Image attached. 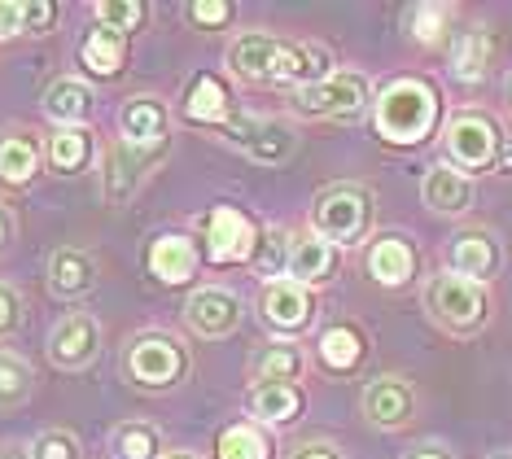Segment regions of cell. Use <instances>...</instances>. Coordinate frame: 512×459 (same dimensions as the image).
Returning a JSON list of instances; mask_svg holds the SVG:
<instances>
[{"mask_svg":"<svg viewBox=\"0 0 512 459\" xmlns=\"http://www.w3.org/2000/svg\"><path fill=\"white\" fill-rule=\"evenodd\" d=\"M364 416H368V425H377V429H403L407 420H412V411H416V394H412V385L403 381V376H377V381L364 390Z\"/></svg>","mask_w":512,"mask_h":459,"instance_id":"cell-13","label":"cell"},{"mask_svg":"<svg viewBox=\"0 0 512 459\" xmlns=\"http://www.w3.org/2000/svg\"><path fill=\"white\" fill-rule=\"evenodd\" d=\"M40 171V145L27 132L0 136V180L5 184H27Z\"/></svg>","mask_w":512,"mask_h":459,"instance_id":"cell-28","label":"cell"},{"mask_svg":"<svg viewBox=\"0 0 512 459\" xmlns=\"http://www.w3.org/2000/svg\"><path fill=\"white\" fill-rule=\"evenodd\" d=\"M49 162L62 175H79L92 162V132L88 127H57L49 136Z\"/></svg>","mask_w":512,"mask_h":459,"instance_id":"cell-29","label":"cell"},{"mask_svg":"<svg viewBox=\"0 0 512 459\" xmlns=\"http://www.w3.org/2000/svg\"><path fill=\"white\" fill-rule=\"evenodd\" d=\"M36 390V372L27 359H18L14 350H0V407H18L27 403Z\"/></svg>","mask_w":512,"mask_h":459,"instance_id":"cell-34","label":"cell"},{"mask_svg":"<svg viewBox=\"0 0 512 459\" xmlns=\"http://www.w3.org/2000/svg\"><path fill=\"white\" fill-rule=\"evenodd\" d=\"M495 263H499V250L486 232H460L456 245H451V272L464 276V280H477V285H482V280L495 272Z\"/></svg>","mask_w":512,"mask_h":459,"instance_id":"cell-26","label":"cell"},{"mask_svg":"<svg viewBox=\"0 0 512 459\" xmlns=\"http://www.w3.org/2000/svg\"><path fill=\"white\" fill-rule=\"evenodd\" d=\"M337 272V245H329L324 237H302L294 241V250H289V276H294V285H324Z\"/></svg>","mask_w":512,"mask_h":459,"instance_id":"cell-24","label":"cell"},{"mask_svg":"<svg viewBox=\"0 0 512 459\" xmlns=\"http://www.w3.org/2000/svg\"><path fill=\"white\" fill-rule=\"evenodd\" d=\"M407 459H451V451H447V446H416Z\"/></svg>","mask_w":512,"mask_h":459,"instance_id":"cell-43","label":"cell"},{"mask_svg":"<svg viewBox=\"0 0 512 459\" xmlns=\"http://www.w3.org/2000/svg\"><path fill=\"white\" fill-rule=\"evenodd\" d=\"M364 105H368V79L355 75V70L294 88V110L307 114V119H355Z\"/></svg>","mask_w":512,"mask_h":459,"instance_id":"cell-6","label":"cell"},{"mask_svg":"<svg viewBox=\"0 0 512 459\" xmlns=\"http://www.w3.org/2000/svg\"><path fill=\"white\" fill-rule=\"evenodd\" d=\"M97 285V263L75 250V245H62V250L49 254V289L57 298H84Z\"/></svg>","mask_w":512,"mask_h":459,"instance_id":"cell-18","label":"cell"},{"mask_svg":"<svg viewBox=\"0 0 512 459\" xmlns=\"http://www.w3.org/2000/svg\"><path fill=\"white\" fill-rule=\"evenodd\" d=\"M289 250H294V241H289V232H285V228L263 232L259 245H254V258H250L254 276H263L267 285H272V280L281 276V272H289Z\"/></svg>","mask_w":512,"mask_h":459,"instance_id":"cell-33","label":"cell"},{"mask_svg":"<svg viewBox=\"0 0 512 459\" xmlns=\"http://www.w3.org/2000/svg\"><path fill=\"white\" fill-rule=\"evenodd\" d=\"M368 276L377 280V285H386V289H399L412 280L416 272V250L407 245L403 237H377L368 245Z\"/></svg>","mask_w":512,"mask_h":459,"instance_id":"cell-19","label":"cell"},{"mask_svg":"<svg viewBox=\"0 0 512 459\" xmlns=\"http://www.w3.org/2000/svg\"><path fill=\"white\" fill-rule=\"evenodd\" d=\"M53 18H57V5H53V0H31V5H22V31L44 35V31L53 27Z\"/></svg>","mask_w":512,"mask_h":459,"instance_id":"cell-40","label":"cell"},{"mask_svg":"<svg viewBox=\"0 0 512 459\" xmlns=\"http://www.w3.org/2000/svg\"><path fill=\"white\" fill-rule=\"evenodd\" d=\"M421 197L438 215H464V210L473 206V184H469V175H460L456 167H429Z\"/></svg>","mask_w":512,"mask_h":459,"instance_id":"cell-22","label":"cell"},{"mask_svg":"<svg viewBox=\"0 0 512 459\" xmlns=\"http://www.w3.org/2000/svg\"><path fill=\"white\" fill-rule=\"evenodd\" d=\"M84 451H79V438L66 429H49L40 433L36 442H31V455L27 459H79Z\"/></svg>","mask_w":512,"mask_h":459,"instance_id":"cell-37","label":"cell"},{"mask_svg":"<svg viewBox=\"0 0 512 459\" xmlns=\"http://www.w3.org/2000/svg\"><path fill=\"white\" fill-rule=\"evenodd\" d=\"M289 459H342V451H337L333 442H302Z\"/></svg>","mask_w":512,"mask_h":459,"instance_id":"cell-42","label":"cell"},{"mask_svg":"<svg viewBox=\"0 0 512 459\" xmlns=\"http://www.w3.org/2000/svg\"><path fill=\"white\" fill-rule=\"evenodd\" d=\"M254 245H259V228L250 215H241L237 206H215L206 219V258L219 267L228 263H250Z\"/></svg>","mask_w":512,"mask_h":459,"instance_id":"cell-9","label":"cell"},{"mask_svg":"<svg viewBox=\"0 0 512 459\" xmlns=\"http://www.w3.org/2000/svg\"><path fill=\"white\" fill-rule=\"evenodd\" d=\"M425 306L442 328H451V333H473V328H482V320H486V289L477 285V280L447 272V276L429 280Z\"/></svg>","mask_w":512,"mask_h":459,"instance_id":"cell-5","label":"cell"},{"mask_svg":"<svg viewBox=\"0 0 512 459\" xmlns=\"http://www.w3.org/2000/svg\"><path fill=\"white\" fill-rule=\"evenodd\" d=\"M250 411L263 425H294L302 411L298 385H250Z\"/></svg>","mask_w":512,"mask_h":459,"instance_id":"cell-27","label":"cell"},{"mask_svg":"<svg viewBox=\"0 0 512 459\" xmlns=\"http://www.w3.org/2000/svg\"><path fill=\"white\" fill-rule=\"evenodd\" d=\"M316 355L324 363V372H355L359 363H364V333H359L355 324H329L316 341Z\"/></svg>","mask_w":512,"mask_h":459,"instance_id":"cell-25","label":"cell"},{"mask_svg":"<svg viewBox=\"0 0 512 459\" xmlns=\"http://www.w3.org/2000/svg\"><path fill=\"white\" fill-rule=\"evenodd\" d=\"M189 18L197 27H224L232 18V5L228 0H197V5H189Z\"/></svg>","mask_w":512,"mask_h":459,"instance_id":"cell-39","label":"cell"},{"mask_svg":"<svg viewBox=\"0 0 512 459\" xmlns=\"http://www.w3.org/2000/svg\"><path fill=\"white\" fill-rule=\"evenodd\" d=\"M123 372L141 390H171L189 372V355H184V346L176 337L145 333V337H132V346L123 355Z\"/></svg>","mask_w":512,"mask_h":459,"instance_id":"cell-4","label":"cell"},{"mask_svg":"<svg viewBox=\"0 0 512 459\" xmlns=\"http://www.w3.org/2000/svg\"><path fill=\"white\" fill-rule=\"evenodd\" d=\"M44 114L57 127H84L92 119V88L84 79H53L49 92H44Z\"/></svg>","mask_w":512,"mask_h":459,"instance_id":"cell-23","label":"cell"},{"mask_svg":"<svg viewBox=\"0 0 512 459\" xmlns=\"http://www.w3.org/2000/svg\"><path fill=\"white\" fill-rule=\"evenodd\" d=\"M215 459H272V442L254 425H228L215 442Z\"/></svg>","mask_w":512,"mask_h":459,"instance_id":"cell-32","label":"cell"},{"mask_svg":"<svg viewBox=\"0 0 512 459\" xmlns=\"http://www.w3.org/2000/svg\"><path fill=\"white\" fill-rule=\"evenodd\" d=\"M224 62L232 75L246 79V84L307 88V84H320V79L333 75L329 49H320V44H289V40H276V35H263V31H250V35H241V40H232Z\"/></svg>","mask_w":512,"mask_h":459,"instance_id":"cell-1","label":"cell"},{"mask_svg":"<svg viewBox=\"0 0 512 459\" xmlns=\"http://www.w3.org/2000/svg\"><path fill=\"white\" fill-rule=\"evenodd\" d=\"M495 459H512V455H495Z\"/></svg>","mask_w":512,"mask_h":459,"instance_id":"cell-47","label":"cell"},{"mask_svg":"<svg viewBox=\"0 0 512 459\" xmlns=\"http://www.w3.org/2000/svg\"><path fill=\"white\" fill-rule=\"evenodd\" d=\"M486 66H491V35L486 31H464L456 40V49H451V70H456V79L477 84V79L486 75Z\"/></svg>","mask_w":512,"mask_h":459,"instance_id":"cell-30","label":"cell"},{"mask_svg":"<svg viewBox=\"0 0 512 459\" xmlns=\"http://www.w3.org/2000/svg\"><path fill=\"white\" fill-rule=\"evenodd\" d=\"M241 298L228 289H197L189 302H184V320L197 337H228L241 328Z\"/></svg>","mask_w":512,"mask_h":459,"instance_id":"cell-12","label":"cell"},{"mask_svg":"<svg viewBox=\"0 0 512 459\" xmlns=\"http://www.w3.org/2000/svg\"><path fill=\"white\" fill-rule=\"evenodd\" d=\"M22 31V5L14 0H0V40H9V35Z\"/></svg>","mask_w":512,"mask_h":459,"instance_id":"cell-41","label":"cell"},{"mask_svg":"<svg viewBox=\"0 0 512 459\" xmlns=\"http://www.w3.org/2000/svg\"><path fill=\"white\" fill-rule=\"evenodd\" d=\"M162 459H197V455H189V451H167Z\"/></svg>","mask_w":512,"mask_h":459,"instance_id":"cell-45","label":"cell"},{"mask_svg":"<svg viewBox=\"0 0 512 459\" xmlns=\"http://www.w3.org/2000/svg\"><path fill=\"white\" fill-rule=\"evenodd\" d=\"M22 328V298L14 285H0V341Z\"/></svg>","mask_w":512,"mask_h":459,"instance_id":"cell-38","label":"cell"},{"mask_svg":"<svg viewBox=\"0 0 512 459\" xmlns=\"http://www.w3.org/2000/svg\"><path fill=\"white\" fill-rule=\"evenodd\" d=\"M9 237H14V219H9V210L0 206V245H9Z\"/></svg>","mask_w":512,"mask_h":459,"instance_id":"cell-44","label":"cell"},{"mask_svg":"<svg viewBox=\"0 0 512 459\" xmlns=\"http://www.w3.org/2000/svg\"><path fill=\"white\" fill-rule=\"evenodd\" d=\"M101 355V324L92 315H66V320L53 324L49 333V359L66 372L88 368L92 359Z\"/></svg>","mask_w":512,"mask_h":459,"instance_id":"cell-11","label":"cell"},{"mask_svg":"<svg viewBox=\"0 0 512 459\" xmlns=\"http://www.w3.org/2000/svg\"><path fill=\"white\" fill-rule=\"evenodd\" d=\"M219 136L228 140V145H237L246 153L250 162H259V167H276V162H285L289 153H294L298 136L294 127L281 123V119H232L228 127H219Z\"/></svg>","mask_w":512,"mask_h":459,"instance_id":"cell-7","label":"cell"},{"mask_svg":"<svg viewBox=\"0 0 512 459\" xmlns=\"http://www.w3.org/2000/svg\"><path fill=\"white\" fill-rule=\"evenodd\" d=\"M451 14H456L451 5H416V9H407V31H412V40H421V44H438Z\"/></svg>","mask_w":512,"mask_h":459,"instance_id":"cell-35","label":"cell"},{"mask_svg":"<svg viewBox=\"0 0 512 459\" xmlns=\"http://www.w3.org/2000/svg\"><path fill=\"white\" fill-rule=\"evenodd\" d=\"M197 263H202V250H197V241L184 237V232H162V237L149 245V272L171 289L189 285L197 276Z\"/></svg>","mask_w":512,"mask_h":459,"instance_id":"cell-14","label":"cell"},{"mask_svg":"<svg viewBox=\"0 0 512 459\" xmlns=\"http://www.w3.org/2000/svg\"><path fill=\"white\" fill-rule=\"evenodd\" d=\"M92 18H97V27H110V31H136L145 18V5H136V0H101V5H92Z\"/></svg>","mask_w":512,"mask_h":459,"instance_id":"cell-36","label":"cell"},{"mask_svg":"<svg viewBox=\"0 0 512 459\" xmlns=\"http://www.w3.org/2000/svg\"><path fill=\"white\" fill-rule=\"evenodd\" d=\"M259 315L276 337H294L316 320V298L302 285H294V280H272L259 293Z\"/></svg>","mask_w":512,"mask_h":459,"instance_id":"cell-10","label":"cell"},{"mask_svg":"<svg viewBox=\"0 0 512 459\" xmlns=\"http://www.w3.org/2000/svg\"><path fill=\"white\" fill-rule=\"evenodd\" d=\"M499 153V127L495 119L477 110H464L447 123V158L464 171H486Z\"/></svg>","mask_w":512,"mask_h":459,"instance_id":"cell-8","label":"cell"},{"mask_svg":"<svg viewBox=\"0 0 512 459\" xmlns=\"http://www.w3.org/2000/svg\"><path fill=\"white\" fill-rule=\"evenodd\" d=\"M311 228L329 245H359L372 228V193L364 184H333L311 206Z\"/></svg>","mask_w":512,"mask_h":459,"instance_id":"cell-3","label":"cell"},{"mask_svg":"<svg viewBox=\"0 0 512 459\" xmlns=\"http://www.w3.org/2000/svg\"><path fill=\"white\" fill-rule=\"evenodd\" d=\"M123 62H127V35L110 31V27H92L84 40H79V66H84L92 79H119Z\"/></svg>","mask_w":512,"mask_h":459,"instance_id":"cell-17","label":"cell"},{"mask_svg":"<svg viewBox=\"0 0 512 459\" xmlns=\"http://www.w3.org/2000/svg\"><path fill=\"white\" fill-rule=\"evenodd\" d=\"M184 119L189 123H202V127H228L237 114H232V101H228V88L219 84L215 75H193L189 92H184Z\"/></svg>","mask_w":512,"mask_h":459,"instance_id":"cell-16","label":"cell"},{"mask_svg":"<svg viewBox=\"0 0 512 459\" xmlns=\"http://www.w3.org/2000/svg\"><path fill=\"white\" fill-rule=\"evenodd\" d=\"M372 123L390 145H416L438 123V92L425 79H394L372 105Z\"/></svg>","mask_w":512,"mask_h":459,"instance_id":"cell-2","label":"cell"},{"mask_svg":"<svg viewBox=\"0 0 512 459\" xmlns=\"http://www.w3.org/2000/svg\"><path fill=\"white\" fill-rule=\"evenodd\" d=\"M167 123H171V110L162 105L158 97H132L119 110V132H123V145L132 149H149L167 136Z\"/></svg>","mask_w":512,"mask_h":459,"instance_id":"cell-15","label":"cell"},{"mask_svg":"<svg viewBox=\"0 0 512 459\" xmlns=\"http://www.w3.org/2000/svg\"><path fill=\"white\" fill-rule=\"evenodd\" d=\"M141 167H145L141 149L123 145V140L106 149V162H101V193H106L110 206H123L127 197L136 193V184H141Z\"/></svg>","mask_w":512,"mask_h":459,"instance_id":"cell-21","label":"cell"},{"mask_svg":"<svg viewBox=\"0 0 512 459\" xmlns=\"http://www.w3.org/2000/svg\"><path fill=\"white\" fill-rule=\"evenodd\" d=\"M302 372H307V355L294 341H272V346H259L250 355L254 385H294Z\"/></svg>","mask_w":512,"mask_h":459,"instance_id":"cell-20","label":"cell"},{"mask_svg":"<svg viewBox=\"0 0 512 459\" xmlns=\"http://www.w3.org/2000/svg\"><path fill=\"white\" fill-rule=\"evenodd\" d=\"M0 459H27V455H18V451H5V446H0Z\"/></svg>","mask_w":512,"mask_h":459,"instance_id":"cell-46","label":"cell"},{"mask_svg":"<svg viewBox=\"0 0 512 459\" xmlns=\"http://www.w3.org/2000/svg\"><path fill=\"white\" fill-rule=\"evenodd\" d=\"M110 451H114V459H162V438L145 420H127V425L114 429Z\"/></svg>","mask_w":512,"mask_h":459,"instance_id":"cell-31","label":"cell"}]
</instances>
